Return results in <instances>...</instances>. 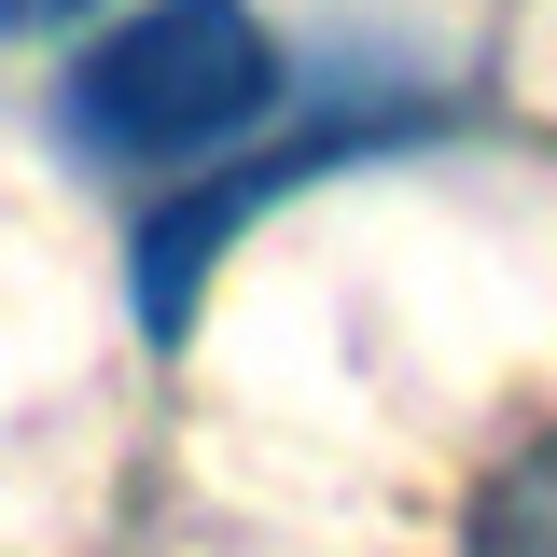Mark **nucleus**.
I'll list each match as a JSON object with an SVG mask.
<instances>
[{
  "mask_svg": "<svg viewBox=\"0 0 557 557\" xmlns=\"http://www.w3.org/2000/svg\"><path fill=\"white\" fill-rule=\"evenodd\" d=\"M278 112V28L251 0H139L57 84L70 153L98 168H209Z\"/></svg>",
  "mask_w": 557,
  "mask_h": 557,
  "instance_id": "f257e3e1",
  "label": "nucleus"
},
{
  "mask_svg": "<svg viewBox=\"0 0 557 557\" xmlns=\"http://www.w3.org/2000/svg\"><path fill=\"white\" fill-rule=\"evenodd\" d=\"M460 557H557V432H530L460 516Z\"/></svg>",
  "mask_w": 557,
  "mask_h": 557,
  "instance_id": "7ed1b4c3",
  "label": "nucleus"
},
{
  "mask_svg": "<svg viewBox=\"0 0 557 557\" xmlns=\"http://www.w3.org/2000/svg\"><path fill=\"white\" fill-rule=\"evenodd\" d=\"M391 139H432V112H418V98L321 112L307 139H265V153H237L223 182L168 196L153 223H139V321H153V335H182V321H196V293H209V265H223V237H237L251 209H278L293 182H321V168H348V153H391Z\"/></svg>",
  "mask_w": 557,
  "mask_h": 557,
  "instance_id": "f03ea898",
  "label": "nucleus"
},
{
  "mask_svg": "<svg viewBox=\"0 0 557 557\" xmlns=\"http://www.w3.org/2000/svg\"><path fill=\"white\" fill-rule=\"evenodd\" d=\"M57 14H84V0H0V28H57Z\"/></svg>",
  "mask_w": 557,
  "mask_h": 557,
  "instance_id": "20e7f679",
  "label": "nucleus"
}]
</instances>
